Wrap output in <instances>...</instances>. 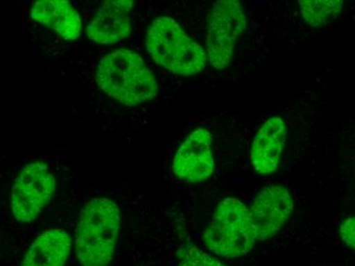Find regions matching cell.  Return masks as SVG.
<instances>
[{
  "mask_svg": "<svg viewBox=\"0 0 355 266\" xmlns=\"http://www.w3.org/2000/svg\"><path fill=\"white\" fill-rule=\"evenodd\" d=\"M98 88L128 107L153 101L159 83L143 58L135 51L118 49L101 58L96 71Z\"/></svg>",
  "mask_w": 355,
  "mask_h": 266,
  "instance_id": "obj_1",
  "label": "cell"
},
{
  "mask_svg": "<svg viewBox=\"0 0 355 266\" xmlns=\"http://www.w3.org/2000/svg\"><path fill=\"white\" fill-rule=\"evenodd\" d=\"M121 210L108 198H94L80 212L75 249L81 266H107L114 259L121 228Z\"/></svg>",
  "mask_w": 355,
  "mask_h": 266,
  "instance_id": "obj_2",
  "label": "cell"
},
{
  "mask_svg": "<svg viewBox=\"0 0 355 266\" xmlns=\"http://www.w3.org/2000/svg\"><path fill=\"white\" fill-rule=\"evenodd\" d=\"M145 47L157 65L180 76H194L207 66L205 49L168 17H160L150 24Z\"/></svg>",
  "mask_w": 355,
  "mask_h": 266,
  "instance_id": "obj_3",
  "label": "cell"
},
{
  "mask_svg": "<svg viewBox=\"0 0 355 266\" xmlns=\"http://www.w3.org/2000/svg\"><path fill=\"white\" fill-rule=\"evenodd\" d=\"M203 241L211 252L223 258L248 254L257 243L250 210L238 199H224L203 233Z\"/></svg>",
  "mask_w": 355,
  "mask_h": 266,
  "instance_id": "obj_4",
  "label": "cell"
},
{
  "mask_svg": "<svg viewBox=\"0 0 355 266\" xmlns=\"http://www.w3.org/2000/svg\"><path fill=\"white\" fill-rule=\"evenodd\" d=\"M248 29V17L237 0L214 2L207 18V53L218 71L228 68L240 36Z\"/></svg>",
  "mask_w": 355,
  "mask_h": 266,
  "instance_id": "obj_5",
  "label": "cell"
},
{
  "mask_svg": "<svg viewBox=\"0 0 355 266\" xmlns=\"http://www.w3.org/2000/svg\"><path fill=\"white\" fill-rule=\"evenodd\" d=\"M56 179L42 161L27 164L15 179L10 205L15 219L21 224H32L53 200Z\"/></svg>",
  "mask_w": 355,
  "mask_h": 266,
  "instance_id": "obj_6",
  "label": "cell"
},
{
  "mask_svg": "<svg viewBox=\"0 0 355 266\" xmlns=\"http://www.w3.org/2000/svg\"><path fill=\"white\" fill-rule=\"evenodd\" d=\"M249 210L257 242H265L285 226L293 212L294 201L287 188L272 185L259 192Z\"/></svg>",
  "mask_w": 355,
  "mask_h": 266,
  "instance_id": "obj_7",
  "label": "cell"
},
{
  "mask_svg": "<svg viewBox=\"0 0 355 266\" xmlns=\"http://www.w3.org/2000/svg\"><path fill=\"white\" fill-rule=\"evenodd\" d=\"M213 135L205 128H197L178 149L173 172L178 178L189 183L207 181L213 175Z\"/></svg>",
  "mask_w": 355,
  "mask_h": 266,
  "instance_id": "obj_8",
  "label": "cell"
},
{
  "mask_svg": "<svg viewBox=\"0 0 355 266\" xmlns=\"http://www.w3.org/2000/svg\"><path fill=\"white\" fill-rule=\"evenodd\" d=\"M134 8L132 0H107L103 2L90 23L86 33L98 44L110 45L129 38L131 33L130 13Z\"/></svg>",
  "mask_w": 355,
  "mask_h": 266,
  "instance_id": "obj_9",
  "label": "cell"
},
{
  "mask_svg": "<svg viewBox=\"0 0 355 266\" xmlns=\"http://www.w3.org/2000/svg\"><path fill=\"white\" fill-rule=\"evenodd\" d=\"M287 138V128L280 117H272L261 125L250 149V159L255 172L272 174L279 169Z\"/></svg>",
  "mask_w": 355,
  "mask_h": 266,
  "instance_id": "obj_10",
  "label": "cell"
},
{
  "mask_svg": "<svg viewBox=\"0 0 355 266\" xmlns=\"http://www.w3.org/2000/svg\"><path fill=\"white\" fill-rule=\"evenodd\" d=\"M30 17L64 40H77L81 35V16L67 0H39L32 6Z\"/></svg>",
  "mask_w": 355,
  "mask_h": 266,
  "instance_id": "obj_11",
  "label": "cell"
},
{
  "mask_svg": "<svg viewBox=\"0 0 355 266\" xmlns=\"http://www.w3.org/2000/svg\"><path fill=\"white\" fill-rule=\"evenodd\" d=\"M71 249V239L67 231L49 229L31 244L21 266H64Z\"/></svg>",
  "mask_w": 355,
  "mask_h": 266,
  "instance_id": "obj_12",
  "label": "cell"
},
{
  "mask_svg": "<svg viewBox=\"0 0 355 266\" xmlns=\"http://www.w3.org/2000/svg\"><path fill=\"white\" fill-rule=\"evenodd\" d=\"M341 0H302L298 1L305 23L311 27H322L338 18L343 8Z\"/></svg>",
  "mask_w": 355,
  "mask_h": 266,
  "instance_id": "obj_13",
  "label": "cell"
},
{
  "mask_svg": "<svg viewBox=\"0 0 355 266\" xmlns=\"http://www.w3.org/2000/svg\"><path fill=\"white\" fill-rule=\"evenodd\" d=\"M180 255L181 258L178 266H226L196 246L188 245L181 250Z\"/></svg>",
  "mask_w": 355,
  "mask_h": 266,
  "instance_id": "obj_14",
  "label": "cell"
},
{
  "mask_svg": "<svg viewBox=\"0 0 355 266\" xmlns=\"http://www.w3.org/2000/svg\"><path fill=\"white\" fill-rule=\"evenodd\" d=\"M340 237L348 247L355 250V217L347 218L339 228Z\"/></svg>",
  "mask_w": 355,
  "mask_h": 266,
  "instance_id": "obj_15",
  "label": "cell"
}]
</instances>
